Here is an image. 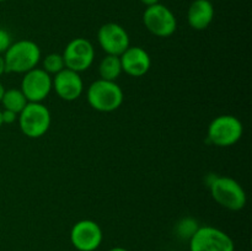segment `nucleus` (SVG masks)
Listing matches in <instances>:
<instances>
[{"instance_id": "obj_4", "label": "nucleus", "mask_w": 252, "mask_h": 251, "mask_svg": "<svg viewBox=\"0 0 252 251\" xmlns=\"http://www.w3.org/2000/svg\"><path fill=\"white\" fill-rule=\"evenodd\" d=\"M21 132L29 138H39L48 132L52 117L48 108L42 102H29L19 113Z\"/></svg>"}, {"instance_id": "obj_15", "label": "nucleus", "mask_w": 252, "mask_h": 251, "mask_svg": "<svg viewBox=\"0 0 252 251\" xmlns=\"http://www.w3.org/2000/svg\"><path fill=\"white\" fill-rule=\"evenodd\" d=\"M98 74H100V79H103V80H117L121 74H122V65H121L120 57L106 54L105 58H102V61L100 62Z\"/></svg>"}, {"instance_id": "obj_13", "label": "nucleus", "mask_w": 252, "mask_h": 251, "mask_svg": "<svg viewBox=\"0 0 252 251\" xmlns=\"http://www.w3.org/2000/svg\"><path fill=\"white\" fill-rule=\"evenodd\" d=\"M122 71L133 78L144 76L152 66L149 53L139 46H129L120 56Z\"/></svg>"}, {"instance_id": "obj_23", "label": "nucleus", "mask_w": 252, "mask_h": 251, "mask_svg": "<svg viewBox=\"0 0 252 251\" xmlns=\"http://www.w3.org/2000/svg\"><path fill=\"white\" fill-rule=\"evenodd\" d=\"M5 91H6V89H5V88H4V85H2V84L0 83V102H1V100H2V96H4Z\"/></svg>"}, {"instance_id": "obj_20", "label": "nucleus", "mask_w": 252, "mask_h": 251, "mask_svg": "<svg viewBox=\"0 0 252 251\" xmlns=\"http://www.w3.org/2000/svg\"><path fill=\"white\" fill-rule=\"evenodd\" d=\"M17 117H19L17 113L9 110H2V123H4V125L5 123H6V125H12V123L17 120Z\"/></svg>"}, {"instance_id": "obj_22", "label": "nucleus", "mask_w": 252, "mask_h": 251, "mask_svg": "<svg viewBox=\"0 0 252 251\" xmlns=\"http://www.w3.org/2000/svg\"><path fill=\"white\" fill-rule=\"evenodd\" d=\"M5 73V63H4V57L0 54V76Z\"/></svg>"}, {"instance_id": "obj_12", "label": "nucleus", "mask_w": 252, "mask_h": 251, "mask_svg": "<svg viewBox=\"0 0 252 251\" xmlns=\"http://www.w3.org/2000/svg\"><path fill=\"white\" fill-rule=\"evenodd\" d=\"M53 89L56 94L64 101H74L81 96L84 83L80 73L64 68L53 78Z\"/></svg>"}, {"instance_id": "obj_6", "label": "nucleus", "mask_w": 252, "mask_h": 251, "mask_svg": "<svg viewBox=\"0 0 252 251\" xmlns=\"http://www.w3.org/2000/svg\"><path fill=\"white\" fill-rule=\"evenodd\" d=\"M189 241V251H235L230 235L211 225L199 226Z\"/></svg>"}, {"instance_id": "obj_17", "label": "nucleus", "mask_w": 252, "mask_h": 251, "mask_svg": "<svg viewBox=\"0 0 252 251\" xmlns=\"http://www.w3.org/2000/svg\"><path fill=\"white\" fill-rule=\"evenodd\" d=\"M198 228V221H197L196 219L187 217V218L181 219V220L177 223L176 228H175V233H176V235L179 236L180 239L189 240Z\"/></svg>"}, {"instance_id": "obj_8", "label": "nucleus", "mask_w": 252, "mask_h": 251, "mask_svg": "<svg viewBox=\"0 0 252 251\" xmlns=\"http://www.w3.org/2000/svg\"><path fill=\"white\" fill-rule=\"evenodd\" d=\"M63 59L65 68L81 73L93 65L95 59V48L89 39L84 37H76L66 44L63 52Z\"/></svg>"}, {"instance_id": "obj_19", "label": "nucleus", "mask_w": 252, "mask_h": 251, "mask_svg": "<svg viewBox=\"0 0 252 251\" xmlns=\"http://www.w3.org/2000/svg\"><path fill=\"white\" fill-rule=\"evenodd\" d=\"M11 43V36H10L9 32L4 29H0V54L1 56L7 51Z\"/></svg>"}, {"instance_id": "obj_18", "label": "nucleus", "mask_w": 252, "mask_h": 251, "mask_svg": "<svg viewBox=\"0 0 252 251\" xmlns=\"http://www.w3.org/2000/svg\"><path fill=\"white\" fill-rule=\"evenodd\" d=\"M64 68H65V64H64V59L62 54L51 53L43 59V68L42 69L47 71L49 75H56L59 71L63 70Z\"/></svg>"}, {"instance_id": "obj_11", "label": "nucleus", "mask_w": 252, "mask_h": 251, "mask_svg": "<svg viewBox=\"0 0 252 251\" xmlns=\"http://www.w3.org/2000/svg\"><path fill=\"white\" fill-rule=\"evenodd\" d=\"M97 41L106 54L120 57L128 47L130 39L125 27L116 22H107L102 25L97 32Z\"/></svg>"}, {"instance_id": "obj_24", "label": "nucleus", "mask_w": 252, "mask_h": 251, "mask_svg": "<svg viewBox=\"0 0 252 251\" xmlns=\"http://www.w3.org/2000/svg\"><path fill=\"white\" fill-rule=\"evenodd\" d=\"M108 251H128V250H127V249H125V248H121V246H116V248L110 249Z\"/></svg>"}, {"instance_id": "obj_26", "label": "nucleus", "mask_w": 252, "mask_h": 251, "mask_svg": "<svg viewBox=\"0 0 252 251\" xmlns=\"http://www.w3.org/2000/svg\"><path fill=\"white\" fill-rule=\"evenodd\" d=\"M4 1H6V0H0V2H4Z\"/></svg>"}, {"instance_id": "obj_9", "label": "nucleus", "mask_w": 252, "mask_h": 251, "mask_svg": "<svg viewBox=\"0 0 252 251\" xmlns=\"http://www.w3.org/2000/svg\"><path fill=\"white\" fill-rule=\"evenodd\" d=\"M102 240V229L91 219L76 221L70 230V243L78 251H96Z\"/></svg>"}, {"instance_id": "obj_1", "label": "nucleus", "mask_w": 252, "mask_h": 251, "mask_svg": "<svg viewBox=\"0 0 252 251\" xmlns=\"http://www.w3.org/2000/svg\"><path fill=\"white\" fill-rule=\"evenodd\" d=\"M2 57L5 73L25 74L37 68V64L41 61V49L36 42L21 39L11 43Z\"/></svg>"}, {"instance_id": "obj_5", "label": "nucleus", "mask_w": 252, "mask_h": 251, "mask_svg": "<svg viewBox=\"0 0 252 251\" xmlns=\"http://www.w3.org/2000/svg\"><path fill=\"white\" fill-rule=\"evenodd\" d=\"M244 126L238 117L221 115L214 118L208 127L207 137L213 145L220 148L231 147L243 137Z\"/></svg>"}, {"instance_id": "obj_21", "label": "nucleus", "mask_w": 252, "mask_h": 251, "mask_svg": "<svg viewBox=\"0 0 252 251\" xmlns=\"http://www.w3.org/2000/svg\"><path fill=\"white\" fill-rule=\"evenodd\" d=\"M140 1H142L144 5H147V6H152V5L159 4L160 0H140Z\"/></svg>"}, {"instance_id": "obj_3", "label": "nucleus", "mask_w": 252, "mask_h": 251, "mask_svg": "<svg viewBox=\"0 0 252 251\" xmlns=\"http://www.w3.org/2000/svg\"><path fill=\"white\" fill-rule=\"evenodd\" d=\"M86 97L94 110L98 112H113L122 106L125 94L116 81L98 79L89 86Z\"/></svg>"}, {"instance_id": "obj_25", "label": "nucleus", "mask_w": 252, "mask_h": 251, "mask_svg": "<svg viewBox=\"0 0 252 251\" xmlns=\"http://www.w3.org/2000/svg\"><path fill=\"white\" fill-rule=\"evenodd\" d=\"M2 125H4V123H2V110L0 108V127H1Z\"/></svg>"}, {"instance_id": "obj_16", "label": "nucleus", "mask_w": 252, "mask_h": 251, "mask_svg": "<svg viewBox=\"0 0 252 251\" xmlns=\"http://www.w3.org/2000/svg\"><path fill=\"white\" fill-rule=\"evenodd\" d=\"M0 103L2 105L4 110L12 111V112L19 115L24 110L25 106L29 103V101L20 89H9V90L5 91Z\"/></svg>"}, {"instance_id": "obj_10", "label": "nucleus", "mask_w": 252, "mask_h": 251, "mask_svg": "<svg viewBox=\"0 0 252 251\" xmlns=\"http://www.w3.org/2000/svg\"><path fill=\"white\" fill-rule=\"evenodd\" d=\"M53 89V79L42 68H34L24 74L21 80L22 94L29 102H42Z\"/></svg>"}, {"instance_id": "obj_2", "label": "nucleus", "mask_w": 252, "mask_h": 251, "mask_svg": "<svg viewBox=\"0 0 252 251\" xmlns=\"http://www.w3.org/2000/svg\"><path fill=\"white\" fill-rule=\"evenodd\" d=\"M208 187L212 197L218 204L229 211H241L246 206L245 189L236 180L229 176H213L211 175Z\"/></svg>"}, {"instance_id": "obj_7", "label": "nucleus", "mask_w": 252, "mask_h": 251, "mask_svg": "<svg viewBox=\"0 0 252 251\" xmlns=\"http://www.w3.org/2000/svg\"><path fill=\"white\" fill-rule=\"evenodd\" d=\"M143 22L148 31L157 37H170L177 29V20L174 12L162 4L147 6L143 14Z\"/></svg>"}, {"instance_id": "obj_14", "label": "nucleus", "mask_w": 252, "mask_h": 251, "mask_svg": "<svg viewBox=\"0 0 252 251\" xmlns=\"http://www.w3.org/2000/svg\"><path fill=\"white\" fill-rule=\"evenodd\" d=\"M214 19V7L211 0H194L187 11V21L193 30L202 31L212 24Z\"/></svg>"}]
</instances>
